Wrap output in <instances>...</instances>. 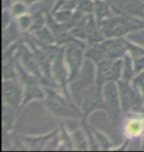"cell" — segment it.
Listing matches in <instances>:
<instances>
[{
  "label": "cell",
  "mask_w": 144,
  "mask_h": 152,
  "mask_svg": "<svg viewBox=\"0 0 144 152\" xmlns=\"http://www.w3.org/2000/svg\"><path fill=\"white\" fill-rule=\"evenodd\" d=\"M106 39L124 37L130 33L138 32L144 29V20L134 18L131 15L112 16L99 23Z\"/></svg>",
  "instance_id": "1"
},
{
  "label": "cell",
  "mask_w": 144,
  "mask_h": 152,
  "mask_svg": "<svg viewBox=\"0 0 144 152\" xmlns=\"http://www.w3.org/2000/svg\"><path fill=\"white\" fill-rule=\"evenodd\" d=\"M44 89L45 93L44 99L45 105L51 114L60 118H77V120L83 118L81 108L72 100L68 99L63 94L60 95L56 90H54V88L44 86Z\"/></svg>",
  "instance_id": "2"
},
{
  "label": "cell",
  "mask_w": 144,
  "mask_h": 152,
  "mask_svg": "<svg viewBox=\"0 0 144 152\" xmlns=\"http://www.w3.org/2000/svg\"><path fill=\"white\" fill-rule=\"evenodd\" d=\"M118 88L122 113L128 115L130 113H142L144 107V99L140 91L131 83L121 79L116 81Z\"/></svg>",
  "instance_id": "3"
},
{
  "label": "cell",
  "mask_w": 144,
  "mask_h": 152,
  "mask_svg": "<svg viewBox=\"0 0 144 152\" xmlns=\"http://www.w3.org/2000/svg\"><path fill=\"white\" fill-rule=\"evenodd\" d=\"M18 79L21 82L24 90V99L22 107L26 106L33 100H44L45 97V89L41 80L34 74L30 73L24 66L21 64L19 59L17 60Z\"/></svg>",
  "instance_id": "4"
},
{
  "label": "cell",
  "mask_w": 144,
  "mask_h": 152,
  "mask_svg": "<svg viewBox=\"0 0 144 152\" xmlns=\"http://www.w3.org/2000/svg\"><path fill=\"white\" fill-rule=\"evenodd\" d=\"M80 108L83 113L82 120L87 121L89 115L93 112L98 110H105V101H104L103 86L98 85L94 82L93 84L88 85L80 93Z\"/></svg>",
  "instance_id": "5"
},
{
  "label": "cell",
  "mask_w": 144,
  "mask_h": 152,
  "mask_svg": "<svg viewBox=\"0 0 144 152\" xmlns=\"http://www.w3.org/2000/svg\"><path fill=\"white\" fill-rule=\"evenodd\" d=\"M87 47L86 42H71L65 45L64 59L68 68L70 83L77 80L80 75L85 57V50Z\"/></svg>",
  "instance_id": "6"
},
{
  "label": "cell",
  "mask_w": 144,
  "mask_h": 152,
  "mask_svg": "<svg viewBox=\"0 0 144 152\" xmlns=\"http://www.w3.org/2000/svg\"><path fill=\"white\" fill-rule=\"evenodd\" d=\"M104 101H105V110L108 115L110 121L115 124L118 123L119 117L122 113L121 100H119L118 84L115 81L108 82L103 85Z\"/></svg>",
  "instance_id": "7"
},
{
  "label": "cell",
  "mask_w": 144,
  "mask_h": 152,
  "mask_svg": "<svg viewBox=\"0 0 144 152\" xmlns=\"http://www.w3.org/2000/svg\"><path fill=\"white\" fill-rule=\"evenodd\" d=\"M17 56L20 63L28 70L30 73L37 76L41 80L42 86H47V81L44 74H42V68L39 66V60L37 58L35 53L29 45H27L22 39L19 47L17 48Z\"/></svg>",
  "instance_id": "8"
},
{
  "label": "cell",
  "mask_w": 144,
  "mask_h": 152,
  "mask_svg": "<svg viewBox=\"0 0 144 152\" xmlns=\"http://www.w3.org/2000/svg\"><path fill=\"white\" fill-rule=\"evenodd\" d=\"M23 86L19 79H2V101L16 110L22 107Z\"/></svg>",
  "instance_id": "9"
},
{
  "label": "cell",
  "mask_w": 144,
  "mask_h": 152,
  "mask_svg": "<svg viewBox=\"0 0 144 152\" xmlns=\"http://www.w3.org/2000/svg\"><path fill=\"white\" fill-rule=\"evenodd\" d=\"M45 19H47V26L51 30L56 39V44L58 45H66L71 42H86L81 39L74 38L70 34V30L66 24L59 23L54 19L51 12H48L45 9Z\"/></svg>",
  "instance_id": "10"
},
{
  "label": "cell",
  "mask_w": 144,
  "mask_h": 152,
  "mask_svg": "<svg viewBox=\"0 0 144 152\" xmlns=\"http://www.w3.org/2000/svg\"><path fill=\"white\" fill-rule=\"evenodd\" d=\"M132 44L133 42H129L124 37L109 38L100 42L106 58L114 59L122 58L124 54L129 51Z\"/></svg>",
  "instance_id": "11"
},
{
  "label": "cell",
  "mask_w": 144,
  "mask_h": 152,
  "mask_svg": "<svg viewBox=\"0 0 144 152\" xmlns=\"http://www.w3.org/2000/svg\"><path fill=\"white\" fill-rule=\"evenodd\" d=\"M51 71H53V76L54 81L56 82L58 88H60L61 92L68 99H71L70 91L68 88L69 85V72L67 68L65 59H64V53L60 54L59 56L53 61L51 65Z\"/></svg>",
  "instance_id": "12"
},
{
  "label": "cell",
  "mask_w": 144,
  "mask_h": 152,
  "mask_svg": "<svg viewBox=\"0 0 144 152\" xmlns=\"http://www.w3.org/2000/svg\"><path fill=\"white\" fill-rule=\"evenodd\" d=\"M22 39L2 50V79H18L17 48Z\"/></svg>",
  "instance_id": "13"
},
{
  "label": "cell",
  "mask_w": 144,
  "mask_h": 152,
  "mask_svg": "<svg viewBox=\"0 0 144 152\" xmlns=\"http://www.w3.org/2000/svg\"><path fill=\"white\" fill-rule=\"evenodd\" d=\"M122 126V133L124 137L129 140L142 137L144 134V114L130 113Z\"/></svg>",
  "instance_id": "14"
},
{
  "label": "cell",
  "mask_w": 144,
  "mask_h": 152,
  "mask_svg": "<svg viewBox=\"0 0 144 152\" xmlns=\"http://www.w3.org/2000/svg\"><path fill=\"white\" fill-rule=\"evenodd\" d=\"M56 132L57 130L41 136H21V138H22L23 143L26 146L27 150L44 151L47 150L50 139L53 138V136L56 134Z\"/></svg>",
  "instance_id": "15"
},
{
  "label": "cell",
  "mask_w": 144,
  "mask_h": 152,
  "mask_svg": "<svg viewBox=\"0 0 144 152\" xmlns=\"http://www.w3.org/2000/svg\"><path fill=\"white\" fill-rule=\"evenodd\" d=\"M24 34L18 27L15 19L2 29V50H6L12 45L23 38Z\"/></svg>",
  "instance_id": "16"
},
{
  "label": "cell",
  "mask_w": 144,
  "mask_h": 152,
  "mask_svg": "<svg viewBox=\"0 0 144 152\" xmlns=\"http://www.w3.org/2000/svg\"><path fill=\"white\" fill-rule=\"evenodd\" d=\"M99 23L95 19L94 15L90 14L88 18L87 30H86V44L87 45H93L98 42H101L105 39Z\"/></svg>",
  "instance_id": "17"
},
{
  "label": "cell",
  "mask_w": 144,
  "mask_h": 152,
  "mask_svg": "<svg viewBox=\"0 0 144 152\" xmlns=\"http://www.w3.org/2000/svg\"><path fill=\"white\" fill-rule=\"evenodd\" d=\"M34 42L37 45H53L56 44V39L51 30L45 25L41 29L36 30L32 33H29Z\"/></svg>",
  "instance_id": "18"
},
{
  "label": "cell",
  "mask_w": 144,
  "mask_h": 152,
  "mask_svg": "<svg viewBox=\"0 0 144 152\" xmlns=\"http://www.w3.org/2000/svg\"><path fill=\"white\" fill-rule=\"evenodd\" d=\"M93 15L98 23L112 17V7L109 0H94Z\"/></svg>",
  "instance_id": "19"
},
{
  "label": "cell",
  "mask_w": 144,
  "mask_h": 152,
  "mask_svg": "<svg viewBox=\"0 0 144 152\" xmlns=\"http://www.w3.org/2000/svg\"><path fill=\"white\" fill-rule=\"evenodd\" d=\"M71 138L74 150L87 151L89 150V142L83 127H77L71 132Z\"/></svg>",
  "instance_id": "20"
},
{
  "label": "cell",
  "mask_w": 144,
  "mask_h": 152,
  "mask_svg": "<svg viewBox=\"0 0 144 152\" xmlns=\"http://www.w3.org/2000/svg\"><path fill=\"white\" fill-rule=\"evenodd\" d=\"M17 111L16 109L9 106L5 103L2 104V129L11 132L14 126L15 121L17 117Z\"/></svg>",
  "instance_id": "21"
},
{
  "label": "cell",
  "mask_w": 144,
  "mask_h": 152,
  "mask_svg": "<svg viewBox=\"0 0 144 152\" xmlns=\"http://www.w3.org/2000/svg\"><path fill=\"white\" fill-rule=\"evenodd\" d=\"M136 75L134 69L132 56L129 53H126L122 57V69H121V80L131 82L134 76Z\"/></svg>",
  "instance_id": "22"
},
{
  "label": "cell",
  "mask_w": 144,
  "mask_h": 152,
  "mask_svg": "<svg viewBox=\"0 0 144 152\" xmlns=\"http://www.w3.org/2000/svg\"><path fill=\"white\" fill-rule=\"evenodd\" d=\"M58 133H59V146H58L57 150L58 151L74 150V147H73V143H72V138H71V133L67 132L64 124H60Z\"/></svg>",
  "instance_id": "23"
},
{
  "label": "cell",
  "mask_w": 144,
  "mask_h": 152,
  "mask_svg": "<svg viewBox=\"0 0 144 152\" xmlns=\"http://www.w3.org/2000/svg\"><path fill=\"white\" fill-rule=\"evenodd\" d=\"M89 15L90 14H85L80 22L70 30V34H71L73 37L78 39H81V41H84V42H86V30H87Z\"/></svg>",
  "instance_id": "24"
},
{
  "label": "cell",
  "mask_w": 144,
  "mask_h": 152,
  "mask_svg": "<svg viewBox=\"0 0 144 152\" xmlns=\"http://www.w3.org/2000/svg\"><path fill=\"white\" fill-rule=\"evenodd\" d=\"M45 25H47V19H45V9L33 12L32 13V27H31V30L29 33H32L34 31H36V30L41 29L42 27H44Z\"/></svg>",
  "instance_id": "25"
},
{
  "label": "cell",
  "mask_w": 144,
  "mask_h": 152,
  "mask_svg": "<svg viewBox=\"0 0 144 152\" xmlns=\"http://www.w3.org/2000/svg\"><path fill=\"white\" fill-rule=\"evenodd\" d=\"M93 129V132H94V135H95V138H96V141L98 145H99V148L100 150H111L113 149V143L112 141L110 140L108 138V136L104 134L103 132H99L98 129Z\"/></svg>",
  "instance_id": "26"
},
{
  "label": "cell",
  "mask_w": 144,
  "mask_h": 152,
  "mask_svg": "<svg viewBox=\"0 0 144 152\" xmlns=\"http://www.w3.org/2000/svg\"><path fill=\"white\" fill-rule=\"evenodd\" d=\"M15 21H16L21 32L24 35L28 34L31 30V27H32V14L26 13L24 15H21L19 17L15 18Z\"/></svg>",
  "instance_id": "27"
},
{
  "label": "cell",
  "mask_w": 144,
  "mask_h": 152,
  "mask_svg": "<svg viewBox=\"0 0 144 152\" xmlns=\"http://www.w3.org/2000/svg\"><path fill=\"white\" fill-rule=\"evenodd\" d=\"M74 13V10H68V9H59V10L51 12L53 18L56 19L57 22L66 24L68 23Z\"/></svg>",
  "instance_id": "28"
},
{
  "label": "cell",
  "mask_w": 144,
  "mask_h": 152,
  "mask_svg": "<svg viewBox=\"0 0 144 152\" xmlns=\"http://www.w3.org/2000/svg\"><path fill=\"white\" fill-rule=\"evenodd\" d=\"M10 12L12 14V16L15 19V18L21 16V15H24L29 12V5H27L26 3L21 2V1H14L13 4L11 5Z\"/></svg>",
  "instance_id": "29"
},
{
  "label": "cell",
  "mask_w": 144,
  "mask_h": 152,
  "mask_svg": "<svg viewBox=\"0 0 144 152\" xmlns=\"http://www.w3.org/2000/svg\"><path fill=\"white\" fill-rule=\"evenodd\" d=\"M78 2H79V0H56L51 12L59 10V9L75 10L76 7H77Z\"/></svg>",
  "instance_id": "30"
},
{
  "label": "cell",
  "mask_w": 144,
  "mask_h": 152,
  "mask_svg": "<svg viewBox=\"0 0 144 152\" xmlns=\"http://www.w3.org/2000/svg\"><path fill=\"white\" fill-rule=\"evenodd\" d=\"M75 10L83 14L94 13V0H79Z\"/></svg>",
  "instance_id": "31"
},
{
  "label": "cell",
  "mask_w": 144,
  "mask_h": 152,
  "mask_svg": "<svg viewBox=\"0 0 144 152\" xmlns=\"http://www.w3.org/2000/svg\"><path fill=\"white\" fill-rule=\"evenodd\" d=\"M131 83L140 91V93L142 94V97L144 99V70L140 71L139 73H137L134 76Z\"/></svg>",
  "instance_id": "32"
},
{
  "label": "cell",
  "mask_w": 144,
  "mask_h": 152,
  "mask_svg": "<svg viewBox=\"0 0 144 152\" xmlns=\"http://www.w3.org/2000/svg\"><path fill=\"white\" fill-rule=\"evenodd\" d=\"M128 14L131 15V16L137 17V18H139V19L144 20V2L139 3L136 7L129 9Z\"/></svg>",
  "instance_id": "33"
},
{
  "label": "cell",
  "mask_w": 144,
  "mask_h": 152,
  "mask_svg": "<svg viewBox=\"0 0 144 152\" xmlns=\"http://www.w3.org/2000/svg\"><path fill=\"white\" fill-rule=\"evenodd\" d=\"M132 60H133V65L136 74L139 73L140 71L144 70V54L132 56Z\"/></svg>",
  "instance_id": "34"
},
{
  "label": "cell",
  "mask_w": 144,
  "mask_h": 152,
  "mask_svg": "<svg viewBox=\"0 0 144 152\" xmlns=\"http://www.w3.org/2000/svg\"><path fill=\"white\" fill-rule=\"evenodd\" d=\"M13 20L14 18L12 16L10 9H2V29L8 26Z\"/></svg>",
  "instance_id": "35"
},
{
  "label": "cell",
  "mask_w": 144,
  "mask_h": 152,
  "mask_svg": "<svg viewBox=\"0 0 144 152\" xmlns=\"http://www.w3.org/2000/svg\"><path fill=\"white\" fill-rule=\"evenodd\" d=\"M13 2L14 0H2V9H9Z\"/></svg>",
  "instance_id": "36"
},
{
  "label": "cell",
  "mask_w": 144,
  "mask_h": 152,
  "mask_svg": "<svg viewBox=\"0 0 144 152\" xmlns=\"http://www.w3.org/2000/svg\"><path fill=\"white\" fill-rule=\"evenodd\" d=\"M14 1H21V2H24L26 3L27 5L31 6L34 3H37V2H44V1H48V0H14Z\"/></svg>",
  "instance_id": "37"
},
{
  "label": "cell",
  "mask_w": 144,
  "mask_h": 152,
  "mask_svg": "<svg viewBox=\"0 0 144 152\" xmlns=\"http://www.w3.org/2000/svg\"><path fill=\"white\" fill-rule=\"evenodd\" d=\"M142 149L144 150V134L142 135Z\"/></svg>",
  "instance_id": "38"
},
{
  "label": "cell",
  "mask_w": 144,
  "mask_h": 152,
  "mask_svg": "<svg viewBox=\"0 0 144 152\" xmlns=\"http://www.w3.org/2000/svg\"><path fill=\"white\" fill-rule=\"evenodd\" d=\"M142 114H144V107H143V110H142Z\"/></svg>",
  "instance_id": "39"
}]
</instances>
